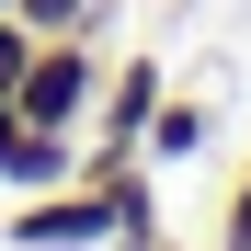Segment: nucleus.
Masks as SVG:
<instances>
[{"mask_svg": "<svg viewBox=\"0 0 251 251\" xmlns=\"http://www.w3.org/2000/svg\"><path fill=\"white\" fill-rule=\"evenodd\" d=\"M92 103H103V34H34L12 114H23V126H69V137H80Z\"/></svg>", "mask_w": 251, "mask_h": 251, "instance_id": "1", "label": "nucleus"}, {"mask_svg": "<svg viewBox=\"0 0 251 251\" xmlns=\"http://www.w3.org/2000/svg\"><path fill=\"white\" fill-rule=\"evenodd\" d=\"M149 114H160V57H114V69H103L92 126H80V149H92V160H137Z\"/></svg>", "mask_w": 251, "mask_h": 251, "instance_id": "2", "label": "nucleus"}, {"mask_svg": "<svg viewBox=\"0 0 251 251\" xmlns=\"http://www.w3.org/2000/svg\"><path fill=\"white\" fill-rule=\"evenodd\" d=\"M12 240H23V251H103V240H114V205H103V183H57V194H23Z\"/></svg>", "mask_w": 251, "mask_h": 251, "instance_id": "3", "label": "nucleus"}, {"mask_svg": "<svg viewBox=\"0 0 251 251\" xmlns=\"http://www.w3.org/2000/svg\"><path fill=\"white\" fill-rule=\"evenodd\" d=\"M0 183H12V194H57V183H80V137H69V126H23L12 160H0Z\"/></svg>", "mask_w": 251, "mask_h": 251, "instance_id": "4", "label": "nucleus"}, {"mask_svg": "<svg viewBox=\"0 0 251 251\" xmlns=\"http://www.w3.org/2000/svg\"><path fill=\"white\" fill-rule=\"evenodd\" d=\"M205 137H217V114H205V92H160V114H149L137 160H194Z\"/></svg>", "mask_w": 251, "mask_h": 251, "instance_id": "5", "label": "nucleus"}, {"mask_svg": "<svg viewBox=\"0 0 251 251\" xmlns=\"http://www.w3.org/2000/svg\"><path fill=\"white\" fill-rule=\"evenodd\" d=\"M12 23H23V34H103L114 0H12Z\"/></svg>", "mask_w": 251, "mask_h": 251, "instance_id": "6", "label": "nucleus"}, {"mask_svg": "<svg viewBox=\"0 0 251 251\" xmlns=\"http://www.w3.org/2000/svg\"><path fill=\"white\" fill-rule=\"evenodd\" d=\"M217 251H251V172H240L228 205H217Z\"/></svg>", "mask_w": 251, "mask_h": 251, "instance_id": "7", "label": "nucleus"}, {"mask_svg": "<svg viewBox=\"0 0 251 251\" xmlns=\"http://www.w3.org/2000/svg\"><path fill=\"white\" fill-rule=\"evenodd\" d=\"M23 57H34V34H23L12 12H0V103H12V92H23Z\"/></svg>", "mask_w": 251, "mask_h": 251, "instance_id": "8", "label": "nucleus"}, {"mask_svg": "<svg viewBox=\"0 0 251 251\" xmlns=\"http://www.w3.org/2000/svg\"><path fill=\"white\" fill-rule=\"evenodd\" d=\"M12 137H23V114H12V103H0V160H12Z\"/></svg>", "mask_w": 251, "mask_h": 251, "instance_id": "9", "label": "nucleus"}, {"mask_svg": "<svg viewBox=\"0 0 251 251\" xmlns=\"http://www.w3.org/2000/svg\"><path fill=\"white\" fill-rule=\"evenodd\" d=\"M0 12H12V0H0Z\"/></svg>", "mask_w": 251, "mask_h": 251, "instance_id": "10", "label": "nucleus"}, {"mask_svg": "<svg viewBox=\"0 0 251 251\" xmlns=\"http://www.w3.org/2000/svg\"><path fill=\"white\" fill-rule=\"evenodd\" d=\"M160 251H172V240H160Z\"/></svg>", "mask_w": 251, "mask_h": 251, "instance_id": "11", "label": "nucleus"}]
</instances>
